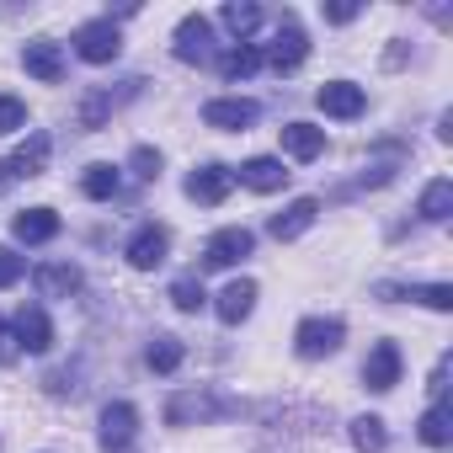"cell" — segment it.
<instances>
[{
    "mask_svg": "<svg viewBox=\"0 0 453 453\" xmlns=\"http://www.w3.org/2000/svg\"><path fill=\"white\" fill-rule=\"evenodd\" d=\"M342 342H347V326H342V320H326V315H315V320H304V326L294 331V352H299L304 363H320V357L342 352Z\"/></svg>",
    "mask_w": 453,
    "mask_h": 453,
    "instance_id": "obj_1",
    "label": "cell"
},
{
    "mask_svg": "<svg viewBox=\"0 0 453 453\" xmlns=\"http://www.w3.org/2000/svg\"><path fill=\"white\" fill-rule=\"evenodd\" d=\"M75 54H81L86 65H112V59L123 54V33H118V22H112V17L86 22V27L75 33Z\"/></svg>",
    "mask_w": 453,
    "mask_h": 453,
    "instance_id": "obj_2",
    "label": "cell"
},
{
    "mask_svg": "<svg viewBox=\"0 0 453 453\" xmlns=\"http://www.w3.org/2000/svg\"><path fill=\"white\" fill-rule=\"evenodd\" d=\"M257 251V235L241 230V224H230V230H213L208 246H203V267H235Z\"/></svg>",
    "mask_w": 453,
    "mask_h": 453,
    "instance_id": "obj_3",
    "label": "cell"
},
{
    "mask_svg": "<svg viewBox=\"0 0 453 453\" xmlns=\"http://www.w3.org/2000/svg\"><path fill=\"white\" fill-rule=\"evenodd\" d=\"M257 118H262V107L246 102V96H219V102L203 107V123H208V128H224V134H246Z\"/></svg>",
    "mask_w": 453,
    "mask_h": 453,
    "instance_id": "obj_4",
    "label": "cell"
},
{
    "mask_svg": "<svg viewBox=\"0 0 453 453\" xmlns=\"http://www.w3.org/2000/svg\"><path fill=\"white\" fill-rule=\"evenodd\" d=\"M12 336H17V347H22V352H33V357H43V352L54 347V320H49V310H43V304H27V310L17 315V326H12Z\"/></svg>",
    "mask_w": 453,
    "mask_h": 453,
    "instance_id": "obj_5",
    "label": "cell"
},
{
    "mask_svg": "<svg viewBox=\"0 0 453 453\" xmlns=\"http://www.w3.org/2000/svg\"><path fill=\"white\" fill-rule=\"evenodd\" d=\"M400 347L395 342H373V352H368V363H363V384L373 389V395H389L395 384H400Z\"/></svg>",
    "mask_w": 453,
    "mask_h": 453,
    "instance_id": "obj_6",
    "label": "cell"
},
{
    "mask_svg": "<svg viewBox=\"0 0 453 453\" xmlns=\"http://www.w3.org/2000/svg\"><path fill=\"white\" fill-rule=\"evenodd\" d=\"M213 54V22L208 17H181L176 22V59L181 65H203Z\"/></svg>",
    "mask_w": 453,
    "mask_h": 453,
    "instance_id": "obj_7",
    "label": "cell"
},
{
    "mask_svg": "<svg viewBox=\"0 0 453 453\" xmlns=\"http://www.w3.org/2000/svg\"><path fill=\"white\" fill-rule=\"evenodd\" d=\"M267 59H273V70H299V65L310 59V38H304V27H299L294 17H283V27L273 33Z\"/></svg>",
    "mask_w": 453,
    "mask_h": 453,
    "instance_id": "obj_8",
    "label": "cell"
},
{
    "mask_svg": "<svg viewBox=\"0 0 453 453\" xmlns=\"http://www.w3.org/2000/svg\"><path fill=\"white\" fill-rule=\"evenodd\" d=\"M165 251H171V235L160 230V224H144V230L123 246V257H128V267H139V273H155L160 262H165Z\"/></svg>",
    "mask_w": 453,
    "mask_h": 453,
    "instance_id": "obj_9",
    "label": "cell"
},
{
    "mask_svg": "<svg viewBox=\"0 0 453 453\" xmlns=\"http://www.w3.org/2000/svg\"><path fill=\"white\" fill-rule=\"evenodd\" d=\"M230 187H235V171L230 165H197L192 176H187V197L192 203H224V197H230Z\"/></svg>",
    "mask_w": 453,
    "mask_h": 453,
    "instance_id": "obj_10",
    "label": "cell"
},
{
    "mask_svg": "<svg viewBox=\"0 0 453 453\" xmlns=\"http://www.w3.org/2000/svg\"><path fill=\"white\" fill-rule=\"evenodd\" d=\"M315 102H320L326 118H363V107H368L363 86H352V81H326V86L315 91Z\"/></svg>",
    "mask_w": 453,
    "mask_h": 453,
    "instance_id": "obj_11",
    "label": "cell"
},
{
    "mask_svg": "<svg viewBox=\"0 0 453 453\" xmlns=\"http://www.w3.org/2000/svg\"><path fill=\"white\" fill-rule=\"evenodd\" d=\"M134 432H139V411H134L128 400H112V405L102 411V448H107V453H123V448L134 442Z\"/></svg>",
    "mask_w": 453,
    "mask_h": 453,
    "instance_id": "obj_12",
    "label": "cell"
},
{
    "mask_svg": "<svg viewBox=\"0 0 453 453\" xmlns=\"http://www.w3.org/2000/svg\"><path fill=\"white\" fill-rule=\"evenodd\" d=\"M320 219V203L315 197H294L283 213H273V224H267V230H273V241H299L304 230H310V224Z\"/></svg>",
    "mask_w": 453,
    "mask_h": 453,
    "instance_id": "obj_13",
    "label": "cell"
},
{
    "mask_svg": "<svg viewBox=\"0 0 453 453\" xmlns=\"http://www.w3.org/2000/svg\"><path fill=\"white\" fill-rule=\"evenodd\" d=\"M12 235H17L22 246H49V241L59 235V213H54V208H27V213L12 219Z\"/></svg>",
    "mask_w": 453,
    "mask_h": 453,
    "instance_id": "obj_14",
    "label": "cell"
},
{
    "mask_svg": "<svg viewBox=\"0 0 453 453\" xmlns=\"http://www.w3.org/2000/svg\"><path fill=\"white\" fill-rule=\"evenodd\" d=\"M22 65H27V75H38L43 86H59V81H65V54H59V43H49V38L27 43V49H22Z\"/></svg>",
    "mask_w": 453,
    "mask_h": 453,
    "instance_id": "obj_15",
    "label": "cell"
},
{
    "mask_svg": "<svg viewBox=\"0 0 453 453\" xmlns=\"http://www.w3.org/2000/svg\"><path fill=\"white\" fill-rule=\"evenodd\" d=\"M230 411H235L230 400H208V395H176V400L165 405V421H171V426H187L192 416H197V421H208V416H230Z\"/></svg>",
    "mask_w": 453,
    "mask_h": 453,
    "instance_id": "obj_16",
    "label": "cell"
},
{
    "mask_svg": "<svg viewBox=\"0 0 453 453\" xmlns=\"http://www.w3.org/2000/svg\"><path fill=\"white\" fill-rule=\"evenodd\" d=\"M213 310H219V320H224V326H241V320L257 310V283H251V278H235L230 288L213 299Z\"/></svg>",
    "mask_w": 453,
    "mask_h": 453,
    "instance_id": "obj_17",
    "label": "cell"
},
{
    "mask_svg": "<svg viewBox=\"0 0 453 453\" xmlns=\"http://www.w3.org/2000/svg\"><path fill=\"white\" fill-rule=\"evenodd\" d=\"M278 134H283V150L294 160H320L326 155V128H315V123H288Z\"/></svg>",
    "mask_w": 453,
    "mask_h": 453,
    "instance_id": "obj_18",
    "label": "cell"
},
{
    "mask_svg": "<svg viewBox=\"0 0 453 453\" xmlns=\"http://www.w3.org/2000/svg\"><path fill=\"white\" fill-rule=\"evenodd\" d=\"M81 288V267H70V262H43L38 267V294L43 299H70Z\"/></svg>",
    "mask_w": 453,
    "mask_h": 453,
    "instance_id": "obj_19",
    "label": "cell"
},
{
    "mask_svg": "<svg viewBox=\"0 0 453 453\" xmlns=\"http://www.w3.org/2000/svg\"><path fill=\"white\" fill-rule=\"evenodd\" d=\"M49 150H54V144H49V134H27V144L6 160V165H12V176H43V171H49Z\"/></svg>",
    "mask_w": 453,
    "mask_h": 453,
    "instance_id": "obj_20",
    "label": "cell"
},
{
    "mask_svg": "<svg viewBox=\"0 0 453 453\" xmlns=\"http://www.w3.org/2000/svg\"><path fill=\"white\" fill-rule=\"evenodd\" d=\"M241 181H246L251 192H278V187L288 181V171H283V160L257 155V160H246V165H241Z\"/></svg>",
    "mask_w": 453,
    "mask_h": 453,
    "instance_id": "obj_21",
    "label": "cell"
},
{
    "mask_svg": "<svg viewBox=\"0 0 453 453\" xmlns=\"http://www.w3.org/2000/svg\"><path fill=\"white\" fill-rule=\"evenodd\" d=\"M416 213H421L426 224H442V219L453 213V181H448V176H432V181L421 187V203H416Z\"/></svg>",
    "mask_w": 453,
    "mask_h": 453,
    "instance_id": "obj_22",
    "label": "cell"
},
{
    "mask_svg": "<svg viewBox=\"0 0 453 453\" xmlns=\"http://www.w3.org/2000/svg\"><path fill=\"white\" fill-rule=\"evenodd\" d=\"M262 70V49L257 43H241V49H230V54H219V75L224 81H251Z\"/></svg>",
    "mask_w": 453,
    "mask_h": 453,
    "instance_id": "obj_23",
    "label": "cell"
},
{
    "mask_svg": "<svg viewBox=\"0 0 453 453\" xmlns=\"http://www.w3.org/2000/svg\"><path fill=\"white\" fill-rule=\"evenodd\" d=\"M379 294H384V299H416V304H426V310H453V288H448V283H426V288H395V283H384Z\"/></svg>",
    "mask_w": 453,
    "mask_h": 453,
    "instance_id": "obj_24",
    "label": "cell"
},
{
    "mask_svg": "<svg viewBox=\"0 0 453 453\" xmlns=\"http://www.w3.org/2000/svg\"><path fill=\"white\" fill-rule=\"evenodd\" d=\"M219 22L230 27L235 38H251V33L262 27V6H251V0H230V6L219 12Z\"/></svg>",
    "mask_w": 453,
    "mask_h": 453,
    "instance_id": "obj_25",
    "label": "cell"
},
{
    "mask_svg": "<svg viewBox=\"0 0 453 453\" xmlns=\"http://www.w3.org/2000/svg\"><path fill=\"white\" fill-rule=\"evenodd\" d=\"M181 357H187V347H181L176 336H155V342H150V352H144L150 373H176V368H181Z\"/></svg>",
    "mask_w": 453,
    "mask_h": 453,
    "instance_id": "obj_26",
    "label": "cell"
},
{
    "mask_svg": "<svg viewBox=\"0 0 453 453\" xmlns=\"http://www.w3.org/2000/svg\"><path fill=\"white\" fill-rule=\"evenodd\" d=\"M118 187H123V176H118V165H91V171L81 176V192H86V197H96V203H107V197H118Z\"/></svg>",
    "mask_w": 453,
    "mask_h": 453,
    "instance_id": "obj_27",
    "label": "cell"
},
{
    "mask_svg": "<svg viewBox=\"0 0 453 453\" xmlns=\"http://www.w3.org/2000/svg\"><path fill=\"white\" fill-rule=\"evenodd\" d=\"M448 437H453V416H448L442 400H432V411L421 416V442L426 448H448Z\"/></svg>",
    "mask_w": 453,
    "mask_h": 453,
    "instance_id": "obj_28",
    "label": "cell"
},
{
    "mask_svg": "<svg viewBox=\"0 0 453 453\" xmlns=\"http://www.w3.org/2000/svg\"><path fill=\"white\" fill-rule=\"evenodd\" d=\"M352 448H357V453H384V448H389L384 421H379V416H357V421H352Z\"/></svg>",
    "mask_w": 453,
    "mask_h": 453,
    "instance_id": "obj_29",
    "label": "cell"
},
{
    "mask_svg": "<svg viewBox=\"0 0 453 453\" xmlns=\"http://www.w3.org/2000/svg\"><path fill=\"white\" fill-rule=\"evenodd\" d=\"M171 304H176L181 315H197V310L208 304V294H203L197 278H176V283H171Z\"/></svg>",
    "mask_w": 453,
    "mask_h": 453,
    "instance_id": "obj_30",
    "label": "cell"
},
{
    "mask_svg": "<svg viewBox=\"0 0 453 453\" xmlns=\"http://www.w3.org/2000/svg\"><path fill=\"white\" fill-rule=\"evenodd\" d=\"M27 128V102L22 96H0V134H17Z\"/></svg>",
    "mask_w": 453,
    "mask_h": 453,
    "instance_id": "obj_31",
    "label": "cell"
},
{
    "mask_svg": "<svg viewBox=\"0 0 453 453\" xmlns=\"http://www.w3.org/2000/svg\"><path fill=\"white\" fill-rule=\"evenodd\" d=\"M128 165H134V176H139V181H160V150H150V144H139Z\"/></svg>",
    "mask_w": 453,
    "mask_h": 453,
    "instance_id": "obj_32",
    "label": "cell"
},
{
    "mask_svg": "<svg viewBox=\"0 0 453 453\" xmlns=\"http://www.w3.org/2000/svg\"><path fill=\"white\" fill-rule=\"evenodd\" d=\"M22 273H27V262L12 251V246H0V288H12V283H22Z\"/></svg>",
    "mask_w": 453,
    "mask_h": 453,
    "instance_id": "obj_33",
    "label": "cell"
},
{
    "mask_svg": "<svg viewBox=\"0 0 453 453\" xmlns=\"http://www.w3.org/2000/svg\"><path fill=\"white\" fill-rule=\"evenodd\" d=\"M320 17H326L331 27H347V22L357 17V6H347V0H336V6H320Z\"/></svg>",
    "mask_w": 453,
    "mask_h": 453,
    "instance_id": "obj_34",
    "label": "cell"
},
{
    "mask_svg": "<svg viewBox=\"0 0 453 453\" xmlns=\"http://www.w3.org/2000/svg\"><path fill=\"white\" fill-rule=\"evenodd\" d=\"M22 357V347H17V336H12V326L0 320V363H17Z\"/></svg>",
    "mask_w": 453,
    "mask_h": 453,
    "instance_id": "obj_35",
    "label": "cell"
},
{
    "mask_svg": "<svg viewBox=\"0 0 453 453\" xmlns=\"http://www.w3.org/2000/svg\"><path fill=\"white\" fill-rule=\"evenodd\" d=\"M6 181H12V165H6V160H0V192H6Z\"/></svg>",
    "mask_w": 453,
    "mask_h": 453,
    "instance_id": "obj_36",
    "label": "cell"
}]
</instances>
